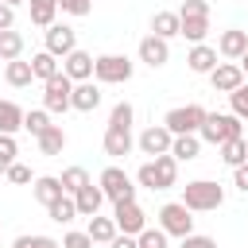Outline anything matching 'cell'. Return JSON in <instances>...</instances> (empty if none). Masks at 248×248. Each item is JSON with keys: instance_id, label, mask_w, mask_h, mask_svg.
Wrapping results in <instances>:
<instances>
[{"instance_id": "6da1fadb", "label": "cell", "mask_w": 248, "mask_h": 248, "mask_svg": "<svg viewBox=\"0 0 248 248\" xmlns=\"http://www.w3.org/2000/svg\"><path fill=\"white\" fill-rule=\"evenodd\" d=\"M136 182L143 186V190H170L174 182H178V159L167 151V155H155V159H147L140 170H136Z\"/></svg>"}, {"instance_id": "7a4b0ae2", "label": "cell", "mask_w": 248, "mask_h": 248, "mask_svg": "<svg viewBox=\"0 0 248 248\" xmlns=\"http://www.w3.org/2000/svg\"><path fill=\"white\" fill-rule=\"evenodd\" d=\"M221 202H225V190H221L217 182H209V178H194V182L182 186V205H186L190 213L221 209Z\"/></svg>"}, {"instance_id": "3957f363", "label": "cell", "mask_w": 248, "mask_h": 248, "mask_svg": "<svg viewBox=\"0 0 248 248\" xmlns=\"http://www.w3.org/2000/svg\"><path fill=\"white\" fill-rule=\"evenodd\" d=\"M178 19H182V39L205 43V35H209V4L205 0H182Z\"/></svg>"}, {"instance_id": "277c9868", "label": "cell", "mask_w": 248, "mask_h": 248, "mask_svg": "<svg viewBox=\"0 0 248 248\" xmlns=\"http://www.w3.org/2000/svg\"><path fill=\"white\" fill-rule=\"evenodd\" d=\"M132 74H136V66L128 54H101L93 62V81H101V85H124V81H132Z\"/></svg>"}, {"instance_id": "5b68a950", "label": "cell", "mask_w": 248, "mask_h": 248, "mask_svg": "<svg viewBox=\"0 0 248 248\" xmlns=\"http://www.w3.org/2000/svg\"><path fill=\"white\" fill-rule=\"evenodd\" d=\"M198 136H202V143L221 147L225 140H236V136H240V116H236V112H209Z\"/></svg>"}, {"instance_id": "8992f818", "label": "cell", "mask_w": 248, "mask_h": 248, "mask_svg": "<svg viewBox=\"0 0 248 248\" xmlns=\"http://www.w3.org/2000/svg\"><path fill=\"white\" fill-rule=\"evenodd\" d=\"M97 186L105 190V198L116 205V202H136V182L128 178V170L124 167H116V163H108L105 170H101V178H97Z\"/></svg>"}, {"instance_id": "52a82bcc", "label": "cell", "mask_w": 248, "mask_h": 248, "mask_svg": "<svg viewBox=\"0 0 248 248\" xmlns=\"http://www.w3.org/2000/svg\"><path fill=\"white\" fill-rule=\"evenodd\" d=\"M205 108L202 105H178V108H170L167 116H163V124L174 132V136H190V132H202V124H205Z\"/></svg>"}, {"instance_id": "ba28073f", "label": "cell", "mask_w": 248, "mask_h": 248, "mask_svg": "<svg viewBox=\"0 0 248 248\" xmlns=\"http://www.w3.org/2000/svg\"><path fill=\"white\" fill-rule=\"evenodd\" d=\"M159 229L167 232V236H190L194 232V217H190V209L182 205V202H167L163 209H159Z\"/></svg>"}, {"instance_id": "9c48e42d", "label": "cell", "mask_w": 248, "mask_h": 248, "mask_svg": "<svg viewBox=\"0 0 248 248\" xmlns=\"http://www.w3.org/2000/svg\"><path fill=\"white\" fill-rule=\"evenodd\" d=\"M70 93H74V78L54 74L50 81H43V108L46 112H66L70 108Z\"/></svg>"}, {"instance_id": "30bf717a", "label": "cell", "mask_w": 248, "mask_h": 248, "mask_svg": "<svg viewBox=\"0 0 248 248\" xmlns=\"http://www.w3.org/2000/svg\"><path fill=\"white\" fill-rule=\"evenodd\" d=\"M170 143H174V132L167 128V124H151V128H143L140 132V140H136V147L143 151V155H167L170 151Z\"/></svg>"}, {"instance_id": "8fae6325", "label": "cell", "mask_w": 248, "mask_h": 248, "mask_svg": "<svg viewBox=\"0 0 248 248\" xmlns=\"http://www.w3.org/2000/svg\"><path fill=\"white\" fill-rule=\"evenodd\" d=\"M112 221H116V229L128 232V236H140V232L147 229V213H143L136 202H116V205H112Z\"/></svg>"}, {"instance_id": "7c38bea8", "label": "cell", "mask_w": 248, "mask_h": 248, "mask_svg": "<svg viewBox=\"0 0 248 248\" xmlns=\"http://www.w3.org/2000/svg\"><path fill=\"white\" fill-rule=\"evenodd\" d=\"M43 39H46L43 50H50V54H58V58H66L70 50H78V31H74L70 23H50V27L43 31Z\"/></svg>"}, {"instance_id": "4fadbf2b", "label": "cell", "mask_w": 248, "mask_h": 248, "mask_svg": "<svg viewBox=\"0 0 248 248\" xmlns=\"http://www.w3.org/2000/svg\"><path fill=\"white\" fill-rule=\"evenodd\" d=\"M209 85L217 89V93H232V89H240L244 85V70H240V62H217V70L209 74Z\"/></svg>"}, {"instance_id": "5bb4252c", "label": "cell", "mask_w": 248, "mask_h": 248, "mask_svg": "<svg viewBox=\"0 0 248 248\" xmlns=\"http://www.w3.org/2000/svg\"><path fill=\"white\" fill-rule=\"evenodd\" d=\"M140 62H143V66H151V70L167 66V62H170V43H167V39H159V35L140 39Z\"/></svg>"}, {"instance_id": "9a60e30c", "label": "cell", "mask_w": 248, "mask_h": 248, "mask_svg": "<svg viewBox=\"0 0 248 248\" xmlns=\"http://www.w3.org/2000/svg\"><path fill=\"white\" fill-rule=\"evenodd\" d=\"M244 50H248V31L229 27V31H221V35H217V54H221V58L240 62V58H244Z\"/></svg>"}, {"instance_id": "2e32d148", "label": "cell", "mask_w": 248, "mask_h": 248, "mask_svg": "<svg viewBox=\"0 0 248 248\" xmlns=\"http://www.w3.org/2000/svg\"><path fill=\"white\" fill-rule=\"evenodd\" d=\"M101 105V81H74V93H70V108L78 112H93Z\"/></svg>"}, {"instance_id": "e0dca14e", "label": "cell", "mask_w": 248, "mask_h": 248, "mask_svg": "<svg viewBox=\"0 0 248 248\" xmlns=\"http://www.w3.org/2000/svg\"><path fill=\"white\" fill-rule=\"evenodd\" d=\"M101 147H105V155H108V159H124V155H132V147H136L132 128H105Z\"/></svg>"}, {"instance_id": "ac0fdd59", "label": "cell", "mask_w": 248, "mask_h": 248, "mask_svg": "<svg viewBox=\"0 0 248 248\" xmlns=\"http://www.w3.org/2000/svg\"><path fill=\"white\" fill-rule=\"evenodd\" d=\"M93 62H97V58L78 46V50H70V54L62 58V74L74 78V81H89V78H93Z\"/></svg>"}, {"instance_id": "d6986e66", "label": "cell", "mask_w": 248, "mask_h": 248, "mask_svg": "<svg viewBox=\"0 0 248 248\" xmlns=\"http://www.w3.org/2000/svg\"><path fill=\"white\" fill-rule=\"evenodd\" d=\"M186 66H190L194 74H213V70H217V46H209V43H194L190 54H186Z\"/></svg>"}, {"instance_id": "ffe728a7", "label": "cell", "mask_w": 248, "mask_h": 248, "mask_svg": "<svg viewBox=\"0 0 248 248\" xmlns=\"http://www.w3.org/2000/svg\"><path fill=\"white\" fill-rule=\"evenodd\" d=\"M31 194H35V202L50 205V202H58L66 190H62V178H58V174H39V178L31 182Z\"/></svg>"}, {"instance_id": "44dd1931", "label": "cell", "mask_w": 248, "mask_h": 248, "mask_svg": "<svg viewBox=\"0 0 248 248\" xmlns=\"http://www.w3.org/2000/svg\"><path fill=\"white\" fill-rule=\"evenodd\" d=\"M74 202H78V213H81V217H93V213H101V205H105L108 198H105L101 186L89 182V186H81V190L74 194Z\"/></svg>"}, {"instance_id": "7402d4cb", "label": "cell", "mask_w": 248, "mask_h": 248, "mask_svg": "<svg viewBox=\"0 0 248 248\" xmlns=\"http://www.w3.org/2000/svg\"><path fill=\"white\" fill-rule=\"evenodd\" d=\"M151 35H159V39H174V35H182V19H178V12H155L151 16Z\"/></svg>"}, {"instance_id": "603a6c76", "label": "cell", "mask_w": 248, "mask_h": 248, "mask_svg": "<svg viewBox=\"0 0 248 248\" xmlns=\"http://www.w3.org/2000/svg\"><path fill=\"white\" fill-rule=\"evenodd\" d=\"M4 81H8L12 89H23V85H31V81H35V70H31V62H23V58H12V62H4Z\"/></svg>"}, {"instance_id": "cb8c5ba5", "label": "cell", "mask_w": 248, "mask_h": 248, "mask_svg": "<svg viewBox=\"0 0 248 248\" xmlns=\"http://www.w3.org/2000/svg\"><path fill=\"white\" fill-rule=\"evenodd\" d=\"M85 232L93 236V244H112L120 229H116V221H112V217H101V213H93V217H89V225H85Z\"/></svg>"}, {"instance_id": "d4e9b609", "label": "cell", "mask_w": 248, "mask_h": 248, "mask_svg": "<svg viewBox=\"0 0 248 248\" xmlns=\"http://www.w3.org/2000/svg\"><path fill=\"white\" fill-rule=\"evenodd\" d=\"M198 151H202V136H198V132H190V136H174V143H170V155H174L178 163L198 159Z\"/></svg>"}, {"instance_id": "484cf974", "label": "cell", "mask_w": 248, "mask_h": 248, "mask_svg": "<svg viewBox=\"0 0 248 248\" xmlns=\"http://www.w3.org/2000/svg\"><path fill=\"white\" fill-rule=\"evenodd\" d=\"M31 70H35V78H39V81H50L54 74H62V66H58V54H50V50H39V54H31Z\"/></svg>"}, {"instance_id": "4316f807", "label": "cell", "mask_w": 248, "mask_h": 248, "mask_svg": "<svg viewBox=\"0 0 248 248\" xmlns=\"http://www.w3.org/2000/svg\"><path fill=\"white\" fill-rule=\"evenodd\" d=\"M46 213H50V221H58V225H70L74 217H81V213H78L74 194H62L58 202H50V205H46Z\"/></svg>"}, {"instance_id": "83f0119b", "label": "cell", "mask_w": 248, "mask_h": 248, "mask_svg": "<svg viewBox=\"0 0 248 248\" xmlns=\"http://www.w3.org/2000/svg\"><path fill=\"white\" fill-rule=\"evenodd\" d=\"M23 128V108L16 101H0V132L4 136H16Z\"/></svg>"}, {"instance_id": "f1b7e54d", "label": "cell", "mask_w": 248, "mask_h": 248, "mask_svg": "<svg viewBox=\"0 0 248 248\" xmlns=\"http://www.w3.org/2000/svg\"><path fill=\"white\" fill-rule=\"evenodd\" d=\"M27 12H31L35 27H50L58 16V0H27Z\"/></svg>"}, {"instance_id": "f546056e", "label": "cell", "mask_w": 248, "mask_h": 248, "mask_svg": "<svg viewBox=\"0 0 248 248\" xmlns=\"http://www.w3.org/2000/svg\"><path fill=\"white\" fill-rule=\"evenodd\" d=\"M12 58H23V35L16 27L0 31V62H12Z\"/></svg>"}, {"instance_id": "4dcf8cb0", "label": "cell", "mask_w": 248, "mask_h": 248, "mask_svg": "<svg viewBox=\"0 0 248 248\" xmlns=\"http://www.w3.org/2000/svg\"><path fill=\"white\" fill-rule=\"evenodd\" d=\"M62 147H66V132H62V124H50L39 136V151L43 155H62Z\"/></svg>"}, {"instance_id": "1f68e13d", "label": "cell", "mask_w": 248, "mask_h": 248, "mask_svg": "<svg viewBox=\"0 0 248 248\" xmlns=\"http://www.w3.org/2000/svg\"><path fill=\"white\" fill-rule=\"evenodd\" d=\"M217 151H221V159H225L229 167H240V163H248V143H244V136H236V140H225Z\"/></svg>"}, {"instance_id": "d6a6232c", "label": "cell", "mask_w": 248, "mask_h": 248, "mask_svg": "<svg viewBox=\"0 0 248 248\" xmlns=\"http://www.w3.org/2000/svg\"><path fill=\"white\" fill-rule=\"evenodd\" d=\"M58 178H62V190H66V194H78L81 186H89V170H85V167H66Z\"/></svg>"}, {"instance_id": "836d02e7", "label": "cell", "mask_w": 248, "mask_h": 248, "mask_svg": "<svg viewBox=\"0 0 248 248\" xmlns=\"http://www.w3.org/2000/svg\"><path fill=\"white\" fill-rule=\"evenodd\" d=\"M23 128L39 140L46 128H50V116H46V108H31V112H23Z\"/></svg>"}, {"instance_id": "e575fe53", "label": "cell", "mask_w": 248, "mask_h": 248, "mask_svg": "<svg viewBox=\"0 0 248 248\" xmlns=\"http://www.w3.org/2000/svg\"><path fill=\"white\" fill-rule=\"evenodd\" d=\"M132 120H136V108L128 101H116L108 112V128H132Z\"/></svg>"}, {"instance_id": "d590c367", "label": "cell", "mask_w": 248, "mask_h": 248, "mask_svg": "<svg viewBox=\"0 0 248 248\" xmlns=\"http://www.w3.org/2000/svg\"><path fill=\"white\" fill-rule=\"evenodd\" d=\"M16 155H19V147H16V136H4L0 132V174L16 163Z\"/></svg>"}, {"instance_id": "8d00e7d4", "label": "cell", "mask_w": 248, "mask_h": 248, "mask_svg": "<svg viewBox=\"0 0 248 248\" xmlns=\"http://www.w3.org/2000/svg\"><path fill=\"white\" fill-rule=\"evenodd\" d=\"M229 108H232L240 120H248V81H244L240 89H232V93H229Z\"/></svg>"}, {"instance_id": "74e56055", "label": "cell", "mask_w": 248, "mask_h": 248, "mask_svg": "<svg viewBox=\"0 0 248 248\" xmlns=\"http://www.w3.org/2000/svg\"><path fill=\"white\" fill-rule=\"evenodd\" d=\"M4 178H8V182H16V186H27V182H35V178H31V167H27V163H19V159H16V163L4 170Z\"/></svg>"}, {"instance_id": "f35d334b", "label": "cell", "mask_w": 248, "mask_h": 248, "mask_svg": "<svg viewBox=\"0 0 248 248\" xmlns=\"http://www.w3.org/2000/svg\"><path fill=\"white\" fill-rule=\"evenodd\" d=\"M140 248H167V232L163 229H143L140 232Z\"/></svg>"}, {"instance_id": "ab89813d", "label": "cell", "mask_w": 248, "mask_h": 248, "mask_svg": "<svg viewBox=\"0 0 248 248\" xmlns=\"http://www.w3.org/2000/svg\"><path fill=\"white\" fill-rule=\"evenodd\" d=\"M12 248H62V244L50 240V236H16Z\"/></svg>"}, {"instance_id": "60d3db41", "label": "cell", "mask_w": 248, "mask_h": 248, "mask_svg": "<svg viewBox=\"0 0 248 248\" xmlns=\"http://www.w3.org/2000/svg\"><path fill=\"white\" fill-rule=\"evenodd\" d=\"M58 8L66 16H89L93 12V0H58Z\"/></svg>"}, {"instance_id": "b9f144b4", "label": "cell", "mask_w": 248, "mask_h": 248, "mask_svg": "<svg viewBox=\"0 0 248 248\" xmlns=\"http://www.w3.org/2000/svg\"><path fill=\"white\" fill-rule=\"evenodd\" d=\"M62 248H93V236L89 232H66L62 236Z\"/></svg>"}, {"instance_id": "7bdbcfd3", "label": "cell", "mask_w": 248, "mask_h": 248, "mask_svg": "<svg viewBox=\"0 0 248 248\" xmlns=\"http://www.w3.org/2000/svg\"><path fill=\"white\" fill-rule=\"evenodd\" d=\"M178 248H217V240L213 236H202V232H190V236H182Z\"/></svg>"}, {"instance_id": "ee69618b", "label": "cell", "mask_w": 248, "mask_h": 248, "mask_svg": "<svg viewBox=\"0 0 248 248\" xmlns=\"http://www.w3.org/2000/svg\"><path fill=\"white\" fill-rule=\"evenodd\" d=\"M232 186H236L240 194H248V163H240V167H232Z\"/></svg>"}, {"instance_id": "f6af8a7d", "label": "cell", "mask_w": 248, "mask_h": 248, "mask_svg": "<svg viewBox=\"0 0 248 248\" xmlns=\"http://www.w3.org/2000/svg\"><path fill=\"white\" fill-rule=\"evenodd\" d=\"M8 27H16V8L0 0V31H8Z\"/></svg>"}, {"instance_id": "bcb514c9", "label": "cell", "mask_w": 248, "mask_h": 248, "mask_svg": "<svg viewBox=\"0 0 248 248\" xmlns=\"http://www.w3.org/2000/svg\"><path fill=\"white\" fill-rule=\"evenodd\" d=\"M108 248H140V236H128V232H116V240Z\"/></svg>"}, {"instance_id": "7dc6e473", "label": "cell", "mask_w": 248, "mask_h": 248, "mask_svg": "<svg viewBox=\"0 0 248 248\" xmlns=\"http://www.w3.org/2000/svg\"><path fill=\"white\" fill-rule=\"evenodd\" d=\"M240 70H244V81H248V50H244V58H240Z\"/></svg>"}, {"instance_id": "c3c4849f", "label": "cell", "mask_w": 248, "mask_h": 248, "mask_svg": "<svg viewBox=\"0 0 248 248\" xmlns=\"http://www.w3.org/2000/svg\"><path fill=\"white\" fill-rule=\"evenodd\" d=\"M4 4H12V8H19V4H27V0H4Z\"/></svg>"}]
</instances>
